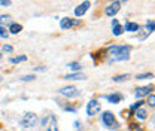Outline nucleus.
I'll return each instance as SVG.
<instances>
[{
    "label": "nucleus",
    "instance_id": "obj_1",
    "mask_svg": "<svg viewBox=\"0 0 155 131\" xmlns=\"http://www.w3.org/2000/svg\"><path fill=\"white\" fill-rule=\"evenodd\" d=\"M107 54L112 55V58L109 60V63L128 60V58H130V46H125V45H114V46H109V48H107Z\"/></svg>",
    "mask_w": 155,
    "mask_h": 131
},
{
    "label": "nucleus",
    "instance_id": "obj_2",
    "mask_svg": "<svg viewBox=\"0 0 155 131\" xmlns=\"http://www.w3.org/2000/svg\"><path fill=\"white\" fill-rule=\"evenodd\" d=\"M42 127H43V131H58L57 119L54 116H46L45 119H42Z\"/></svg>",
    "mask_w": 155,
    "mask_h": 131
},
{
    "label": "nucleus",
    "instance_id": "obj_3",
    "mask_svg": "<svg viewBox=\"0 0 155 131\" xmlns=\"http://www.w3.org/2000/svg\"><path fill=\"white\" fill-rule=\"evenodd\" d=\"M36 124H38V116L35 113H25L24 118H22V121H21V125L24 128H31Z\"/></svg>",
    "mask_w": 155,
    "mask_h": 131
},
{
    "label": "nucleus",
    "instance_id": "obj_4",
    "mask_svg": "<svg viewBox=\"0 0 155 131\" xmlns=\"http://www.w3.org/2000/svg\"><path fill=\"white\" fill-rule=\"evenodd\" d=\"M101 121H103V124H104L106 127H109V128H118V122L115 121V116H114L112 112L103 113V115H101Z\"/></svg>",
    "mask_w": 155,
    "mask_h": 131
},
{
    "label": "nucleus",
    "instance_id": "obj_5",
    "mask_svg": "<svg viewBox=\"0 0 155 131\" xmlns=\"http://www.w3.org/2000/svg\"><path fill=\"white\" fill-rule=\"evenodd\" d=\"M101 110V104H100V101H97V100H91L88 104H87V113H88V116H94L97 113Z\"/></svg>",
    "mask_w": 155,
    "mask_h": 131
},
{
    "label": "nucleus",
    "instance_id": "obj_6",
    "mask_svg": "<svg viewBox=\"0 0 155 131\" xmlns=\"http://www.w3.org/2000/svg\"><path fill=\"white\" fill-rule=\"evenodd\" d=\"M119 8H121V2H114V3H110V5L104 9V14H106L107 17H114L116 12L119 11Z\"/></svg>",
    "mask_w": 155,
    "mask_h": 131
},
{
    "label": "nucleus",
    "instance_id": "obj_7",
    "mask_svg": "<svg viewBox=\"0 0 155 131\" xmlns=\"http://www.w3.org/2000/svg\"><path fill=\"white\" fill-rule=\"evenodd\" d=\"M60 94L64 95V97L72 98V97H76L78 94H79V91H78V88H75V87H66V88H61L60 90Z\"/></svg>",
    "mask_w": 155,
    "mask_h": 131
},
{
    "label": "nucleus",
    "instance_id": "obj_8",
    "mask_svg": "<svg viewBox=\"0 0 155 131\" xmlns=\"http://www.w3.org/2000/svg\"><path fill=\"white\" fill-rule=\"evenodd\" d=\"M90 6H91V3H90V2H84L82 5H79L76 9H75V15H76V17H82V15L90 9Z\"/></svg>",
    "mask_w": 155,
    "mask_h": 131
},
{
    "label": "nucleus",
    "instance_id": "obj_9",
    "mask_svg": "<svg viewBox=\"0 0 155 131\" xmlns=\"http://www.w3.org/2000/svg\"><path fill=\"white\" fill-rule=\"evenodd\" d=\"M78 24H79V21H75V19H70V18H63L61 22H60L63 30H69L72 25H78Z\"/></svg>",
    "mask_w": 155,
    "mask_h": 131
},
{
    "label": "nucleus",
    "instance_id": "obj_10",
    "mask_svg": "<svg viewBox=\"0 0 155 131\" xmlns=\"http://www.w3.org/2000/svg\"><path fill=\"white\" fill-rule=\"evenodd\" d=\"M149 93H152V88L151 87H142V88H137L136 90V97L137 98H142V97L148 95Z\"/></svg>",
    "mask_w": 155,
    "mask_h": 131
},
{
    "label": "nucleus",
    "instance_id": "obj_11",
    "mask_svg": "<svg viewBox=\"0 0 155 131\" xmlns=\"http://www.w3.org/2000/svg\"><path fill=\"white\" fill-rule=\"evenodd\" d=\"M104 98L109 101V103H119L122 100V95L119 93H115V94H109V95H104Z\"/></svg>",
    "mask_w": 155,
    "mask_h": 131
},
{
    "label": "nucleus",
    "instance_id": "obj_12",
    "mask_svg": "<svg viewBox=\"0 0 155 131\" xmlns=\"http://www.w3.org/2000/svg\"><path fill=\"white\" fill-rule=\"evenodd\" d=\"M66 79H69V80H84L85 75L84 73H72V75H66Z\"/></svg>",
    "mask_w": 155,
    "mask_h": 131
},
{
    "label": "nucleus",
    "instance_id": "obj_13",
    "mask_svg": "<svg viewBox=\"0 0 155 131\" xmlns=\"http://www.w3.org/2000/svg\"><path fill=\"white\" fill-rule=\"evenodd\" d=\"M139 24H136V22H127L125 24V30L127 31H139Z\"/></svg>",
    "mask_w": 155,
    "mask_h": 131
},
{
    "label": "nucleus",
    "instance_id": "obj_14",
    "mask_svg": "<svg viewBox=\"0 0 155 131\" xmlns=\"http://www.w3.org/2000/svg\"><path fill=\"white\" fill-rule=\"evenodd\" d=\"M134 115L137 118H140V119H146V116H148V112L145 110V109H137L134 112Z\"/></svg>",
    "mask_w": 155,
    "mask_h": 131
},
{
    "label": "nucleus",
    "instance_id": "obj_15",
    "mask_svg": "<svg viewBox=\"0 0 155 131\" xmlns=\"http://www.w3.org/2000/svg\"><path fill=\"white\" fill-rule=\"evenodd\" d=\"M9 30H11V33H14V34H17V33H19V31L22 30V27H21L19 24H11V27H9Z\"/></svg>",
    "mask_w": 155,
    "mask_h": 131
},
{
    "label": "nucleus",
    "instance_id": "obj_16",
    "mask_svg": "<svg viewBox=\"0 0 155 131\" xmlns=\"http://www.w3.org/2000/svg\"><path fill=\"white\" fill-rule=\"evenodd\" d=\"M122 31H124L122 25H119V24L114 25V34H115V36H119V34H122Z\"/></svg>",
    "mask_w": 155,
    "mask_h": 131
},
{
    "label": "nucleus",
    "instance_id": "obj_17",
    "mask_svg": "<svg viewBox=\"0 0 155 131\" xmlns=\"http://www.w3.org/2000/svg\"><path fill=\"white\" fill-rule=\"evenodd\" d=\"M25 60H27V57H25V55H21V57H17V58H11V60H9V63H12V64H17V63L25 61Z\"/></svg>",
    "mask_w": 155,
    "mask_h": 131
},
{
    "label": "nucleus",
    "instance_id": "obj_18",
    "mask_svg": "<svg viewBox=\"0 0 155 131\" xmlns=\"http://www.w3.org/2000/svg\"><path fill=\"white\" fill-rule=\"evenodd\" d=\"M12 18L9 15H0V24H11Z\"/></svg>",
    "mask_w": 155,
    "mask_h": 131
},
{
    "label": "nucleus",
    "instance_id": "obj_19",
    "mask_svg": "<svg viewBox=\"0 0 155 131\" xmlns=\"http://www.w3.org/2000/svg\"><path fill=\"white\" fill-rule=\"evenodd\" d=\"M146 30H148V33H152V31H154V21H152V19L148 21V24H146Z\"/></svg>",
    "mask_w": 155,
    "mask_h": 131
},
{
    "label": "nucleus",
    "instance_id": "obj_20",
    "mask_svg": "<svg viewBox=\"0 0 155 131\" xmlns=\"http://www.w3.org/2000/svg\"><path fill=\"white\" fill-rule=\"evenodd\" d=\"M125 79H128V75H119V76H115V77H114L115 82H122V80H125Z\"/></svg>",
    "mask_w": 155,
    "mask_h": 131
},
{
    "label": "nucleus",
    "instance_id": "obj_21",
    "mask_svg": "<svg viewBox=\"0 0 155 131\" xmlns=\"http://www.w3.org/2000/svg\"><path fill=\"white\" fill-rule=\"evenodd\" d=\"M148 104H149L151 107H154V106H155V95H154L152 93H151L149 98H148Z\"/></svg>",
    "mask_w": 155,
    "mask_h": 131
},
{
    "label": "nucleus",
    "instance_id": "obj_22",
    "mask_svg": "<svg viewBox=\"0 0 155 131\" xmlns=\"http://www.w3.org/2000/svg\"><path fill=\"white\" fill-rule=\"evenodd\" d=\"M69 67H72L73 70H81V67H82V66H81V64H78V63H70V64H69Z\"/></svg>",
    "mask_w": 155,
    "mask_h": 131
},
{
    "label": "nucleus",
    "instance_id": "obj_23",
    "mask_svg": "<svg viewBox=\"0 0 155 131\" xmlns=\"http://www.w3.org/2000/svg\"><path fill=\"white\" fill-rule=\"evenodd\" d=\"M137 79H148V77H152V73H143V75H137Z\"/></svg>",
    "mask_w": 155,
    "mask_h": 131
},
{
    "label": "nucleus",
    "instance_id": "obj_24",
    "mask_svg": "<svg viewBox=\"0 0 155 131\" xmlns=\"http://www.w3.org/2000/svg\"><path fill=\"white\" fill-rule=\"evenodd\" d=\"M2 49H3V52H12V51H14V48H12L11 45H5Z\"/></svg>",
    "mask_w": 155,
    "mask_h": 131
},
{
    "label": "nucleus",
    "instance_id": "obj_25",
    "mask_svg": "<svg viewBox=\"0 0 155 131\" xmlns=\"http://www.w3.org/2000/svg\"><path fill=\"white\" fill-rule=\"evenodd\" d=\"M140 106H142V101H137V103H134V104H133V106H131L130 109H131V112H134L136 109H139Z\"/></svg>",
    "mask_w": 155,
    "mask_h": 131
},
{
    "label": "nucleus",
    "instance_id": "obj_26",
    "mask_svg": "<svg viewBox=\"0 0 155 131\" xmlns=\"http://www.w3.org/2000/svg\"><path fill=\"white\" fill-rule=\"evenodd\" d=\"M0 36H2L3 39H6V38H8V33H6V30H5L3 27H0Z\"/></svg>",
    "mask_w": 155,
    "mask_h": 131
},
{
    "label": "nucleus",
    "instance_id": "obj_27",
    "mask_svg": "<svg viewBox=\"0 0 155 131\" xmlns=\"http://www.w3.org/2000/svg\"><path fill=\"white\" fill-rule=\"evenodd\" d=\"M35 77H36V76H35V75H30V76H24V77H22V80H35Z\"/></svg>",
    "mask_w": 155,
    "mask_h": 131
},
{
    "label": "nucleus",
    "instance_id": "obj_28",
    "mask_svg": "<svg viewBox=\"0 0 155 131\" xmlns=\"http://www.w3.org/2000/svg\"><path fill=\"white\" fill-rule=\"evenodd\" d=\"M0 5H2V6H9L11 2H5V0H3V2H0Z\"/></svg>",
    "mask_w": 155,
    "mask_h": 131
},
{
    "label": "nucleus",
    "instance_id": "obj_29",
    "mask_svg": "<svg viewBox=\"0 0 155 131\" xmlns=\"http://www.w3.org/2000/svg\"><path fill=\"white\" fill-rule=\"evenodd\" d=\"M66 110H67V112H76L75 107H66Z\"/></svg>",
    "mask_w": 155,
    "mask_h": 131
},
{
    "label": "nucleus",
    "instance_id": "obj_30",
    "mask_svg": "<svg viewBox=\"0 0 155 131\" xmlns=\"http://www.w3.org/2000/svg\"><path fill=\"white\" fill-rule=\"evenodd\" d=\"M0 80H2V76H0Z\"/></svg>",
    "mask_w": 155,
    "mask_h": 131
},
{
    "label": "nucleus",
    "instance_id": "obj_31",
    "mask_svg": "<svg viewBox=\"0 0 155 131\" xmlns=\"http://www.w3.org/2000/svg\"><path fill=\"white\" fill-rule=\"evenodd\" d=\"M0 58H2V54H0Z\"/></svg>",
    "mask_w": 155,
    "mask_h": 131
}]
</instances>
